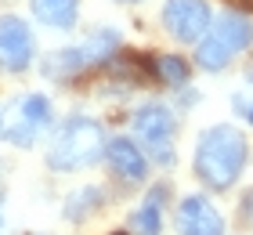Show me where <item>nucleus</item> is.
I'll return each instance as SVG.
<instances>
[{
	"label": "nucleus",
	"mask_w": 253,
	"mask_h": 235,
	"mask_svg": "<svg viewBox=\"0 0 253 235\" xmlns=\"http://www.w3.org/2000/svg\"><path fill=\"white\" fill-rule=\"evenodd\" d=\"M87 69H94V58H90V51H87L84 44L54 47V51L43 54V62H40V73L47 76V80H58V84L76 80L80 73H87Z\"/></svg>",
	"instance_id": "10"
},
{
	"label": "nucleus",
	"mask_w": 253,
	"mask_h": 235,
	"mask_svg": "<svg viewBox=\"0 0 253 235\" xmlns=\"http://www.w3.org/2000/svg\"><path fill=\"white\" fill-rule=\"evenodd\" d=\"M235 109L243 112V116H246V123L253 127V94H250V98H235Z\"/></svg>",
	"instance_id": "16"
},
{
	"label": "nucleus",
	"mask_w": 253,
	"mask_h": 235,
	"mask_svg": "<svg viewBox=\"0 0 253 235\" xmlns=\"http://www.w3.org/2000/svg\"><path fill=\"white\" fill-rule=\"evenodd\" d=\"M101 203H105V192H101L98 185H84V188H76V192L65 199V210H62V214H65L69 221H87L94 210H101Z\"/></svg>",
	"instance_id": "13"
},
{
	"label": "nucleus",
	"mask_w": 253,
	"mask_h": 235,
	"mask_svg": "<svg viewBox=\"0 0 253 235\" xmlns=\"http://www.w3.org/2000/svg\"><path fill=\"white\" fill-rule=\"evenodd\" d=\"M253 44V22L243 11H221L213 18L210 33L195 44V65L203 73H224L232 65V58H239Z\"/></svg>",
	"instance_id": "3"
},
{
	"label": "nucleus",
	"mask_w": 253,
	"mask_h": 235,
	"mask_svg": "<svg viewBox=\"0 0 253 235\" xmlns=\"http://www.w3.org/2000/svg\"><path fill=\"white\" fill-rule=\"evenodd\" d=\"M105 163H109L112 178L123 181V185H145L148 167H152V159H148V152L137 145V138H126V134L109 138Z\"/></svg>",
	"instance_id": "9"
},
{
	"label": "nucleus",
	"mask_w": 253,
	"mask_h": 235,
	"mask_svg": "<svg viewBox=\"0 0 253 235\" xmlns=\"http://www.w3.org/2000/svg\"><path fill=\"white\" fill-rule=\"evenodd\" d=\"M159 22L177 44H199L213 26V7L210 0H167Z\"/></svg>",
	"instance_id": "6"
},
{
	"label": "nucleus",
	"mask_w": 253,
	"mask_h": 235,
	"mask_svg": "<svg viewBox=\"0 0 253 235\" xmlns=\"http://www.w3.org/2000/svg\"><path fill=\"white\" fill-rule=\"evenodd\" d=\"M37 58V44H33V29L26 18L18 15H0V73H26Z\"/></svg>",
	"instance_id": "7"
},
{
	"label": "nucleus",
	"mask_w": 253,
	"mask_h": 235,
	"mask_svg": "<svg viewBox=\"0 0 253 235\" xmlns=\"http://www.w3.org/2000/svg\"><path fill=\"white\" fill-rule=\"evenodd\" d=\"M0 131H4V112H0Z\"/></svg>",
	"instance_id": "19"
},
{
	"label": "nucleus",
	"mask_w": 253,
	"mask_h": 235,
	"mask_svg": "<svg viewBox=\"0 0 253 235\" xmlns=\"http://www.w3.org/2000/svg\"><path fill=\"white\" fill-rule=\"evenodd\" d=\"M0 228H4V199H0Z\"/></svg>",
	"instance_id": "17"
},
{
	"label": "nucleus",
	"mask_w": 253,
	"mask_h": 235,
	"mask_svg": "<svg viewBox=\"0 0 253 235\" xmlns=\"http://www.w3.org/2000/svg\"><path fill=\"white\" fill-rule=\"evenodd\" d=\"M239 210H243V221H246V225H253V188H246V192H243Z\"/></svg>",
	"instance_id": "15"
},
{
	"label": "nucleus",
	"mask_w": 253,
	"mask_h": 235,
	"mask_svg": "<svg viewBox=\"0 0 253 235\" xmlns=\"http://www.w3.org/2000/svg\"><path fill=\"white\" fill-rule=\"evenodd\" d=\"M250 163V141L235 123H213L195 138L192 170L210 192H228Z\"/></svg>",
	"instance_id": "1"
},
{
	"label": "nucleus",
	"mask_w": 253,
	"mask_h": 235,
	"mask_svg": "<svg viewBox=\"0 0 253 235\" xmlns=\"http://www.w3.org/2000/svg\"><path fill=\"white\" fill-rule=\"evenodd\" d=\"M137 145L148 152L156 167H174V138H177V116L163 101H141L130 116Z\"/></svg>",
	"instance_id": "4"
},
{
	"label": "nucleus",
	"mask_w": 253,
	"mask_h": 235,
	"mask_svg": "<svg viewBox=\"0 0 253 235\" xmlns=\"http://www.w3.org/2000/svg\"><path fill=\"white\" fill-rule=\"evenodd\" d=\"M163 210H167V185H156L145 192V199L130 214V228L137 235H159L163 232Z\"/></svg>",
	"instance_id": "11"
},
{
	"label": "nucleus",
	"mask_w": 253,
	"mask_h": 235,
	"mask_svg": "<svg viewBox=\"0 0 253 235\" xmlns=\"http://www.w3.org/2000/svg\"><path fill=\"white\" fill-rule=\"evenodd\" d=\"M51 123H54V105L47 94H37V91H29V94H18L15 101L7 105V112H4V134L11 145H18V148H33L37 141L51 131Z\"/></svg>",
	"instance_id": "5"
},
{
	"label": "nucleus",
	"mask_w": 253,
	"mask_h": 235,
	"mask_svg": "<svg viewBox=\"0 0 253 235\" xmlns=\"http://www.w3.org/2000/svg\"><path fill=\"white\" fill-rule=\"evenodd\" d=\"M33 4V18L47 29L69 33L80 18V0H29Z\"/></svg>",
	"instance_id": "12"
},
{
	"label": "nucleus",
	"mask_w": 253,
	"mask_h": 235,
	"mask_svg": "<svg viewBox=\"0 0 253 235\" xmlns=\"http://www.w3.org/2000/svg\"><path fill=\"white\" fill-rule=\"evenodd\" d=\"M105 148H109L105 127L94 116L76 112L54 131L51 148H47V167L54 174H76V170L94 167L98 159H105Z\"/></svg>",
	"instance_id": "2"
},
{
	"label": "nucleus",
	"mask_w": 253,
	"mask_h": 235,
	"mask_svg": "<svg viewBox=\"0 0 253 235\" xmlns=\"http://www.w3.org/2000/svg\"><path fill=\"white\" fill-rule=\"evenodd\" d=\"M120 4H141V0H120Z\"/></svg>",
	"instance_id": "18"
},
{
	"label": "nucleus",
	"mask_w": 253,
	"mask_h": 235,
	"mask_svg": "<svg viewBox=\"0 0 253 235\" xmlns=\"http://www.w3.org/2000/svg\"><path fill=\"white\" fill-rule=\"evenodd\" d=\"M174 228L177 235H224V214L217 210L210 195L192 192V195H181L174 210Z\"/></svg>",
	"instance_id": "8"
},
{
	"label": "nucleus",
	"mask_w": 253,
	"mask_h": 235,
	"mask_svg": "<svg viewBox=\"0 0 253 235\" xmlns=\"http://www.w3.org/2000/svg\"><path fill=\"white\" fill-rule=\"evenodd\" d=\"M152 73L159 84H167V87H185L188 84V62L185 58H177V54H156L152 58Z\"/></svg>",
	"instance_id": "14"
}]
</instances>
